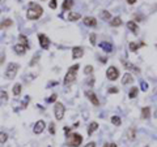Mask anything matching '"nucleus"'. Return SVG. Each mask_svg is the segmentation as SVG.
I'll return each mask as SVG.
<instances>
[{
    "label": "nucleus",
    "mask_w": 157,
    "mask_h": 147,
    "mask_svg": "<svg viewBox=\"0 0 157 147\" xmlns=\"http://www.w3.org/2000/svg\"><path fill=\"white\" fill-rule=\"evenodd\" d=\"M122 25V20H120V17H114V18L110 20V26H113V28H118V26H120Z\"/></svg>",
    "instance_id": "nucleus-18"
},
{
    "label": "nucleus",
    "mask_w": 157,
    "mask_h": 147,
    "mask_svg": "<svg viewBox=\"0 0 157 147\" xmlns=\"http://www.w3.org/2000/svg\"><path fill=\"white\" fill-rule=\"evenodd\" d=\"M19 69H20V65H19V64L11 63V64L7 67L5 77L8 78V80H13V78L16 77V74H17V72H19Z\"/></svg>",
    "instance_id": "nucleus-4"
},
{
    "label": "nucleus",
    "mask_w": 157,
    "mask_h": 147,
    "mask_svg": "<svg viewBox=\"0 0 157 147\" xmlns=\"http://www.w3.org/2000/svg\"><path fill=\"white\" fill-rule=\"evenodd\" d=\"M79 68H80V65L75 64L68 69L67 74H65V77H64V85L65 86H71L72 83L75 82V80H76V74H77V72H79Z\"/></svg>",
    "instance_id": "nucleus-2"
},
{
    "label": "nucleus",
    "mask_w": 157,
    "mask_h": 147,
    "mask_svg": "<svg viewBox=\"0 0 157 147\" xmlns=\"http://www.w3.org/2000/svg\"><path fill=\"white\" fill-rule=\"evenodd\" d=\"M56 98H58V95L56 94H54V95H51L49 99H47V103H52V102H55L56 100Z\"/></svg>",
    "instance_id": "nucleus-34"
},
{
    "label": "nucleus",
    "mask_w": 157,
    "mask_h": 147,
    "mask_svg": "<svg viewBox=\"0 0 157 147\" xmlns=\"http://www.w3.org/2000/svg\"><path fill=\"white\" fill-rule=\"evenodd\" d=\"M123 65H124V68H127V69H131V71H134V72H136V73H139L140 72V69H139L138 67H135L134 64H131V63H128V61H126V60H123Z\"/></svg>",
    "instance_id": "nucleus-16"
},
{
    "label": "nucleus",
    "mask_w": 157,
    "mask_h": 147,
    "mask_svg": "<svg viewBox=\"0 0 157 147\" xmlns=\"http://www.w3.org/2000/svg\"><path fill=\"white\" fill-rule=\"evenodd\" d=\"M138 92H139L138 87H131V90H130V92H128V96L131 99H134V98H136V96H138Z\"/></svg>",
    "instance_id": "nucleus-24"
},
{
    "label": "nucleus",
    "mask_w": 157,
    "mask_h": 147,
    "mask_svg": "<svg viewBox=\"0 0 157 147\" xmlns=\"http://www.w3.org/2000/svg\"><path fill=\"white\" fill-rule=\"evenodd\" d=\"M98 129V124L96 123V121H93V123H90V125H89V128H88V134H93V133L96 132Z\"/></svg>",
    "instance_id": "nucleus-20"
},
{
    "label": "nucleus",
    "mask_w": 157,
    "mask_h": 147,
    "mask_svg": "<svg viewBox=\"0 0 157 147\" xmlns=\"http://www.w3.org/2000/svg\"><path fill=\"white\" fill-rule=\"evenodd\" d=\"M109 92H110V94H115V92H118V89H115V87H111V89L109 90Z\"/></svg>",
    "instance_id": "nucleus-37"
},
{
    "label": "nucleus",
    "mask_w": 157,
    "mask_h": 147,
    "mask_svg": "<svg viewBox=\"0 0 157 147\" xmlns=\"http://www.w3.org/2000/svg\"><path fill=\"white\" fill-rule=\"evenodd\" d=\"M26 48H28V47L24 46V44H21V43H17V44L13 47V49L16 51V53H19V55H24L25 51H26Z\"/></svg>",
    "instance_id": "nucleus-14"
},
{
    "label": "nucleus",
    "mask_w": 157,
    "mask_h": 147,
    "mask_svg": "<svg viewBox=\"0 0 157 147\" xmlns=\"http://www.w3.org/2000/svg\"><path fill=\"white\" fill-rule=\"evenodd\" d=\"M127 3L132 5V4H135V3H136V0H127Z\"/></svg>",
    "instance_id": "nucleus-39"
},
{
    "label": "nucleus",
    "mask_w": 157,
    "mask_h": 147,
    "mask_svg": "<svg viewBox=\"0 0 157 147\" xmlns=\"http://www.w3.org/2000/svg\"><path fill=\"white\" fill-rule=\"evenodd\" d=\"M83 143V137L77 133H72V134L68 135L67 138V144L71 147H79Z\"/></svg>",
    "instance_id": "nucleus-3"
},
{
    "label": "nucleus",
    "mask_w": 157,
    "mask_h": 147,
    "mask_svg": "<svg viewBox=\"0 0 157 147\" xmlns=\"http://www.w3.org/2000/svg\"><path fill=\"white\" fill-rule=\"evenodd\" d=\"M134 82V77L131 76V73H126L122 77V85H131Z\"/></svg>",
    "instance_id": "nucleus-13"
},
{
    "label": "nucleus",
    "mask_w": 157,
    "mask_h": 147,
    "mask_svg": "<svg viewBox=\"0 0 157 147\" xmlns=\"http://www.w3.org/2000/svg\"><path fill=\"white\" fill-rule=\"evenodd\" d=\"M8 139V135L5 134V133H3V132H0V143H4V142Z\"/></svg>",
    "instance_id": "nucleus-31"
},
{
    "label": "nucleus",
    "mask_w": 157,
    "mask_h": 147,
    "mask_svg": "<svg viewBox=\"0 0 157 147\" xmlns=\"http://www.w3.org/2000/svg\"><path fill=\"white\" fill-rule=\"evenodd\" d=\"M90 43H92V46H96V44H97V42H96V34L94 33L90 34Z\"/></svg>",
    "instance_id": "nucleus-33"
},
{
    "label": "nucleus",
    "mask_w": 157,
    "mask_h": 147,
    "mask_svg": "<svg viewBox=\"0 0 157 147\" xmlns=\"http://www.w3.org/2000/svg\"><path fill=\"white\" fill-rule=\"evenodd\" d=\"M38 39H39V44L42 48L47 49L50 47V39L47 38V35H45V34H39L38 35Z\"/></svg>",
    "instance_id": "nucleus-7"
},
{
    "label": "nucleus",
    "mask_w": 157,
    "mask_h": 147,
    "mask_svg": "<svg viewBox=\"0 0 157 147\" xmlns=\"http://www.w3.org/2000/svg\"><path fill=\"white\" fill-rule=\"evenodd\" d=\"M109 147H117V144H115V143H110V144H109Z\"/></svg>",
    "instance_id": "nucleus-40"
},
{
    "label": "nucleus",
    "mask_w": 157,
    "mask_h": 147,
    "mask_svg": "<svg viewBox=\"0 0 157 147\" xmlns=\"http://www.w3.org/2000/svg\"><path fill=\"white\" fill-rule=\"evenodd\" d=\"M92 72H93V67L92 65H88V67H85V69H84V73L88 76V74H92Z\"/></svg>",
    "instance_id": "nucleus-32"
},
{
    "label": "nucleus",
    "mask_w": 157,
    "mask_h": 147,
    "mask_svg": "<svg viewBox=\"0 0 157 147\" xmlns=\"http://www.w3.org/2000/svg\"><path fill=\"white\" fill-rule=\"evenodd\" d=\"M142 116L143 119H148V117L151 116V108L149 107H144L142 109Z\"/></svg>",
    "instance_id": "nucleus-21"
},
{
    "label": "nucleus",
    "mask_w": 157,
    "mask_h": 147,
    "mask_svg": "<svg viewBox=\"0 0 157 147\" xmlns=\"http://www.w3.org/2000/svg\"><path fill=\"white\" fill-rule=\"evenodd\" d=\"M83 55H84V49L81 47H73V49H72V57L79 59V57H83Z\"/></svg>",
    "instance_id": "nucleus-12"
},
{
    "label": "nucleus",
    "mask_w": 157,
    "mask_h": 147,
    "mask_svg": "<svg viewBox=\"0 0 157 147\" xmlns=\"http://www.w3.org/2000/svg\"><path fill=\"white\" fill-rule=\"evenodd\" d=\"M13 95H15V96H19L20 94H21V85H20V83H16L15 86H13Z\"/></svg>",
    "instance_id": "nucleus-22"
},
{
    "label": "nucleus",
    "mask_w": 157,
    "mask_h": 147,
    "mask_svg": "<svg viewBox=\"0 0 157 147\" xmlns=\"http://www.w3.org/2000/svg\"><path fill=\"white\" fill-rule=\"evenodd\" d=\"M143 46H145V43H143V42H140V43L131 42V43H130V49H131L132 52H135V51H138L139 47H143Z\"/></svg>",
    "instance_id": "nucleus-17"
},
{
    "label": "nucleus",
    "mask_w": 157,
    "mask_h": 147,
    "mask_svg": "<svg viewBox=\"0 0 157 147\" xmlns=\"http://www.w3.org/2000/svg\"><path fill=\"white\" fill-rule=\"evenodd\" d=\"M104 147H109V143H106V144H105V146Z\"/></svg>",
    "instance_id": "nucleus-41"
},
{
    "label": "nucleus",
    "mask_w": 157,
    "mask_h": 147,
    "mask_svg": "<svg viewBox=\"0 0 157 147\" xmlns=\"http://www.w3.org/2000/svg\"><path fill=\"white\" fill-rule=\"evenodd\" d=\"M101 18L106 20V21H110V20H111V13L108 12V11H102V12H101Z\"/></svg>",
    "instance_id": "nucleus-25"
},
{
    "label": "nucleus",
    "mask_w": 157,
    "mask_h": 147,
    "mask_svg": "<svg viewBox=\"0 0 157 147\" xmlns=\"http://www.w3.org/2000/svg\"><path fill=\"white\" fill-rule=\"evenodd\" d=\"M85 147H96V143L94 142H90V143H88Z\"/></svg>",
    "instance_id": "nucleus-38"
},
{
    "label": "nucleus",
    "mask_w": 157,
    "mask_h": 147,
    "mask_svg": "<svg viewBox=\"0 0 157 147\" xmlns=\"http://www.w3.org/2000/svg\"><path fill=\"white\" fill-rule=\"evenodd\" d=\"M111 123H113V125L119 126L120 124H122V120H120L119 116H113V117H111Z\"/></svg>",
    "instance_id": "nucleus-26"
},
{
    "label": "nucleus",
    "mask_w": 157,
    "mask_h": 147,
    "mask_svg": "<svg viewBox=\"0 0 157 147\" xmlns=\"http://www.w3.org/2000/svg\"><path fill=\"white\" fill-rule=\"evenodd\" d=\"M67 18H68V21H72V22H73V21H79V20L81 18V15H80V13H77V12H69V13H68Z\"/></svg>",
    "instance_id": "nucleus-15"
},
{
    "label": "nucleus",
    "mask_w": 157,
    "mask_h": 147,
    "mask_svg": "<svg viewBox=\"0 0 157 147\" xmlns=\"http://www.w3.org/2000/svg\"><path fill=\"white\" fill-rule=\"evenodd\" d=\"M85 95L88 96V99H89V100L92 102V104H93V105H100V100H98V98H97V95H96L94 92H92V91H86Z\"/></svg>",
    "instance_id": "nucleus-9"
},
{
    "label": "nucleus",
    "mask_w": 157,
    "mask_h": 147,
    "mask_svg": "<svg viewBox=\"0 0 157 147\" xmlns=\"http://www.w3.org/2000/svg\"><path fill=\"white\" fill-rule=\"evenodd\" d=\"M12 25V20H5V21H3V24H0V29H3V28H8V26H11Z\"/></svg>",
    "instance_id": "nucleus-27"
},
{
    "label": "nucleus",
    "mask_w": 157,
    "mask_h": 147,
    "mask_svg": "<svg viewBox=\"0 0 157 147\" xmlns=\"http://www.w3.org/2000/svg\"><path fill=\"white\" fill-rule=\"evenodd\" d=\"M100 46H101L102 48L106 51V52H111V49H113V46H111L110 43H108V42H102Z\"/></svg>",
    "instance_id": "nucleus-23"
},
{
    "label": "nucleus",
    "mask_w": 157,
    "mask_h": 147,
    "mask_svg": "<svg viewBox=\"0 0 157 147\" xmlns=\"http://www.w3.org/2000/svg\"><path fill=\"white\" fill-rule=\"evenodd\" d=\"M84 25L89 26V28H96L97 26V20L94 17H85L84 18Z\"/></svg>",
    "instance_id": "nucleus-10"
},
{
    "label": "nucleus",
    "mask_w": 157,
    "mask_h": 147,
    "mask_svg": "<svg viewBox=\"0 0 157 147\" xmlns=\"http://www.w3.org/2000/svg\"><path fill=\"white\" fill-rule=\"evenodd\" d=\"M106 77H108L110 81H115L118 80V77H119V72H118V69L115 67H110L106 71Z\"/></svg>",
    "instance_id": "nucleus-6"
},
{
    "label": "nucleus",
    "mask_w": 157,
    "mask_h": 147,
    "mask_svg": "<svg viewBox=\"0 0 157 147\" xmlns=\"http://www.w3.org/2000/svg\"><path fill=\"white\" fill-rule=\"evenodd\" d=\"M20 43H21V44H24V46L28 47V38L21 34V35H20Z\"/></svg>",
    "instance_id": "nucleus-29"
},
{
    "label": "nucleus",
    "mask_w": 157,
    "mask_h": 147,
    "mask_svg": "<svg viewBox=\"0 0 157 147\" xmlns=\"http://www.w3.org/2000/svg\"><path fill=\"white\" fill-rule=\"evenodd\" d=\"M42 13H43L42 7L35 3H30L29 4V9L26 11V18L28 20H38L41 16H42Z\"/></svg>",
    "instance_id": "nucleus-1"
},
{
    "label": "nucleus",
    "mask_w": 157,
    "mask_h": 147,
    "mask_svg": "<svg viewBox=\"0 0 157 147\" xmlns=\"http://www.w3.org/2000/svg\"><path fill=\"white\" fill-rule=\"evenodd\" d=\"M50 8L55 9V8H56V0H51V3H50Z\"/></svg>",
    "instance_id": "nucleus-36"
},
{
    "label": "nucleus",
    "mask_w": 157,
    "mask_h": 147,
    "mask_svg": "<svg viewBox=\"0 0 157 147\" xmlns=\"http://www.w3.org/2000/svg\"><path fill=\"white\" fill-rule=\"evenodd\" d=\"M64 112H65V108L62 103L56 102L55 105H54V113H55V117L56 120H62L63 116H64Z\"/></svg>",
    "instance_id": "nucleus-5"
},
{
    "label": "nucleus",
    "mask_w": 157,
    "mask_h": 147,
    "mask_svg": "<svg viewBox=\"0 0 157 147\" xmlns=\"http://www.w3.org/2000/svg\"><path fill=\"white\" fill-rule=\"evenodd\" d=\"M0 99H1V100H7V99H8L7 91H4V90H1V89H0Z\"/></svg>",
    "instance_id": "nucleus-30"
},
{
    "label": "nucleus",
    "mask_w": 157,
    "mask_h": 147,
    "mask_svg": "<svg viewBox=\"0 0 157 147\" xmlns=\"http://www.w3.org/2000/svg\"><path fill=\"white\" fill-rule=\"evenodd\" d=\"M45 128H46V124H45V121L39 120V121H37V124L34 125L33 132L35 133V134H41V133H42L43 130H45Z\"/></svg>",
    "instance_id": "nucleus-8"
},
{
    "label": "nucleus",
    "mask_w": 157,
    "mask_h": 147,
    "mask_svg": "<svg viewBox=\"0 0 157 147\" xmlns=\"http://www.w3.org/2000/svg\"><path fill=\"white\" fill-rule=\"evenodd\" d=\"M72 5H73V1H72V0H64L62 4V8H63V11H69L72 8Z\"/></svg>",
    "instance_id": "nucleus-19"
},
{
    "label": "nucleus",
    "mask_w": 157,
    "mask_h": 147,
    "mask_svg": "<svg viewBox=\"0 0 157 147\" xmlns=\"http://www.w3.org/2000/svg\"><path fill=\"white\" fill-rule=\"evenodd\" d=\"M127 135H128V138L130 139H135V137H136V134H135V129H128V132H127Z\"/></svg>",
    "instance_id": "nucleus-28"
},
{
    "label": "nucleus",
    "mask_w": 157,
    "mask_h": 147,
    "mask_svg": "<svg viewBox=\"0 0 157 147\" xmlns=\"http://www.w3.org/2000/svg\"><path fill=\"white\" fill-rule=\"evenodd\" d=\"M50 133H51V134H55V124L54 123L50 124Z\"/></svg>",
    "instance_id": "nucleus-35"
},
{
    "label": "nucleus",
    "mask_w": 157,
    "mask_h": 147,
    "mask_svg": "<svg viewBox=\"0 0 157 147\" xmlns=\"http://www.w3.org/2000/svg\"><path fill=\"white\" fill-rule=\"evenodd\" d=\"M127 28H128V30H131V33H132V34L138 35V33H139V26L136 25L135 21H128V22H127Z\"/></svg>",
    "instance_id": "nucleus-11"
}]
</instances>
